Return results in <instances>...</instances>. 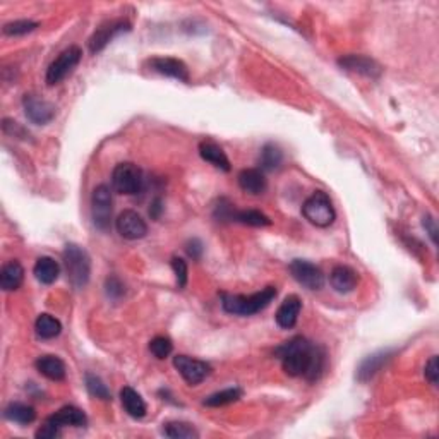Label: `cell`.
I'll return each instance as SVG.
<instances>
[{
	"mask_svg": "<svg viewBox=\"0 0 439 439\" xmlns=\"http://www.w3.org/2000/svg\"><path fill=\"white\" fill-rule=\"evenodd\" d=\"M276 356L282 360L283 371L292 378H305L316 381L324 371L326 353L316 343L304 337H295L276 349Z\"/></svg>",
	"mask_w": 439,
	"mask_h": 439,
	"instance_id": "obj_1",
	"label": "cell"
},
{
	"mask_svg": "<svg viewBox=\"0 0 439 439\" xmlns=\"http://www.w3.org/2000/svg\"><path fill=\"white\" fill-rule=\"evenodd\" d=\"M278 290L276 287H266L261 292L253 295H234L221 294V308L225 312L234 316H254L266 309L276 298Z\"/></svg>",
	"mask_w": 439,
	"mask_h": 439,
	"instance_id": "obj_2",
	"label": "cell"
},
{
	"mask_svg": "<svg viewBox=\"0 0 439 439\" xmlns=\"http://www.w3.org/2000/svg\"><path fill=\"white\" fill-rule=\"evenodd\" d=\"M64 268L69 283L74 289H84L90 282L91 260L86 249L77 244H67L64 249Z\"/></svg>",
	"mask_w": 439,
	"mask_h": 439,
	"instance_id": "obj_3",
	"label": "cell"
},
{
	"mask_svg": "<svg viewBox=\"0 0 439 439\" xmlns=\"http://www.w3.org/2000/svg\"><path fill=\"white\" fill-rule=\"evenodd\" d=\"M302 215L309 223L321 228L330 227L337 218L333 202H331L330 195L323 193V191H316L314 194L305 199V202L302 205Z\"/></svg>",
	"mask_w": 439,
	"mask_h": 439,
	"instance_id": "obj_4",
	"label": "cell"
},
{
	"mask_svg": "<svg viewBox=\"0 0 439 439\" xmlns=\"http://www.w3.org/2000/svg\"><path fill=\"white\" fill-rule=\"evenodd\" d=\"M143 184H145V179H143V172L138 165L124 161V163H119L113 168L112 186L117 193L125 195L138 194L141 193Z\"/></svg>",
	"mask_w": 439,
	"mask_h": 439,
	"instance_id": "obj_5",
	"label": "cell"
},
{
	"mask_svg": "<svg viewBox=\"0 0 439 439\" xmlns=\"http://www.w3.org/2000/svg\"><path fill=\"white\" fill-rule=\"evenodd\" d=\"M112 191L105 184H99L98 187H95L93 194H91V220H93L95 227L98 230H109L110 221H112Z\"/></svg>",
	"mask_w": 439,
	"mask_h": 439,
	"instance_id": "obj_6",
	"label": "cell"
},
{
	"mask_svg": "<svg viewBox=\"0 0 439 439\" xmlns=\"http://www.w3.org/2000/svg\"><path fill=\"white\" fill-rule=\"evenodd\" d=\"M81 58H83V50H81L79 47L72 45L69 47V49H65L54 62H51L49 69H47V84H49V86H55V84H58L61 81H64L65 77L79 65Z\"/></svg>",
	"mask_w": 439,
	"mask_h": 439,
	"instance_id": "obj_7",
	"label": "cell"
},
{
	"mask_svg": "<svg viewBox=\"0 0 439 439\" xmlns=\"http://www.w3.org/2000/svg\"><path fill=\"white\" fill-rule=\"evenodd\" d=\"M290 273L294 280L308 290H321L324 285V273L319 266L309 263L305 260H294L290 263Z\"/></svg>",
	"mask_w": 439,
	"mask_h": 439,
	"instance_id": "obj_8",
	"label": "cell"
},
{
	"mask_svg": "<svg viewBox=\"0 0 439 439\" xmlns=\"http://www.w3.org/2000/svg\"><path fill=\"white\" fill-rule=\"evenodd\" d=\"M173 366H175L179 374L182 376L187 385L195 386L205 381L211 372V366L205 360L193 359L187 356H175L173 357Z\"/></svg>",
	"mask_w": 439,
	"mask_h": 439,
	"instance_id": "obj_9",
	"label": "cell"
},
{
	"mask_svg": "<svg viewBox=\"0 0 439 439\" xmlns=\"http://www.w3.org/2000/svg\"><path fill=\"white\" fill-rule=\"evenodd\" d=\"M115 227L120 237L127 239V241H138V239L146 237L147 234L146 221L134 209H124L119 218L115 220Z\"/></svg>",
	"mask_w": 439,
	"mask_h": 439,
	"instance_id": "obj_10",
	"label": "cell"
},
{
	"mask_svg": "<svg viewBox=\"0 0 439 439\" xmlns=\"http://www.w3.org/2000/svg\"><path fill=\"white\" fill-rule=\"evenodd\" d=\"M125 31H131V24L124 19L109 21V23L102 24L90 38V43H88L90 45V51L91 54H99L115 36H119L120 33Z\"/></svg>",
	"mask_w": 439,
	"mask_h": 439,
	"instance_id": "obj_11",
	"label": "cell"
},
{
	"mask_svg": "<svg viewBox=\"0 0 439 439\" xmlns=\"http://www.w3.org/2000/svg\"><path fill=\"white\" fill-rule=\"evenodd\" d=\"M24 113L33 124L47 125L55 117V106L47 99L36 97V95H26L23 99Z\"/></svg>",
	"mask_w": 439,
	"mask_h": 439,
	"instance_id": "obj_12",
	"label": "cell"
},
{
	"mask_svg": "<svg viewBox=\"0 0 439 439\" xmlns=\"http://www.w3.org/2000/svg\"><path fill=\"white\" fill-rule=\"evenodd\" d=\"M338 65L345 71L360 74V76L371 77V79L381 76V65L366 55H345V57L338 58Z\"/></svg>",
	"mask_w": 439,
	"mask_h": 439,
	"instance_id": "obj_13",
	"label": "cell"
},
{
	"mask_svg": "<svg viewBox=\"0 0 439 439\" xmlns=\"http://www.w3.org/2000/svg\"><path fill=\"white\" fill-rule=\"evenodd\" d=\"M151 69L154 72L161 74V76L173 77V79H179L182 83H189L191 76H189V69L184 64L182 61L173 57H154L150 61Z\"/></svg>",
	"mask_w": 439,
	"mask_h": 439,
	"instance_id": "obj_14",
	"label": "cell"
},
{
	"mask_svg": "<svg viewBox=\"0 0 439 439\" xmlns=\"http://www.w3.org/2000/svg\"><path fill=\"white\" fill-rule=\"evenodd\" d=\"M330 283L338 294H350L357 289V283H359V273L350 266L340 264V266H335L330 273Z\"/></svg>",
	"mask_w": 439,
	"mask_h": 439,
	"instance_id": "obj_15",
	"label": "cell"
},
{
	"mask_svg": "<svg viewBox=\"0 0 439 439\" xmlns=\"http://www.w3.org/2000/svg\"><path fill=\"white\" fill-rule=\"evenodd\" d=\"M301 309H302V302L297 295H289L285 297V301L280 304L278 311H276L275 319L276 324L283 330H290L297 324L298 314H301Z\"/></svg>",
	"mask_w": 439,
	"mask_h": 439,
	"instance_id": "obj_16",
	"label": "cell"
},
{
	"mask_svg": "<svg viewBox=\"0 0 439 439\" xmlns=\"http://www.w3.org/2000/svg\"><path fill=\"white\" fill-rule=\"evenodd\" d=\"M237 180L241 189L250 195H261L268 187L266 177L261 168H246L239 173Z\"/></svg>",
	"mask_w": 439,
	"mask_h": 439,
	"instance_id": "obj_17",
	"label": "cell"
},
{
	"mask_svg": "<svg viewBox=\"0 0 439 439\" xmlns=\"http://www.w3.org/2000/svg\"><path fill=\"white\" fill-rule=\"evenodd\" d=\"M391 359V352L390 350H385V352H378V353H372V356L366 357V359L360 362L359 369H357V379L362 383L369 381V379L374 378L381 367L385 366L386 362Z\"/></svg>",
	"mask_w": 439,
	"mask_h": 439,
	"instance_id": "obj_18",
	"label": "cell"
},
{
	"mask_svg": "<svg viewBox=\"0 0 439 439\" xmlns=\"http://www.w3.org/2000/svg\"><path fill=\"white\" fill-rule=\"evenodd\" d=\"M24 280V268L17 261H10V263L3 264L0 269V287L6 292H13L23 285Z\"/></svg>",
	"mask_w": 439,
	"mask_h": 439,
	"instance_id": "obj_19",
	"label": "cell"
},
{
	"mask_svg": "<svg viewBox=\"0 0 439 439\" xmlns=\"http://www.w3.org/2000/svg\"><path fill=\"white\" fill-rule=\"evenodd\" d=\"M120 401H122V407L125 408V412L131 417H134V419H143V417L146 415V401L143 400L141 394H139L134 388H131V386H124V388L120 390Z\"/></svg>",
	"mask_w": 439,
	"mask_h": 439,
	"instance_id": "obj_20",
	"label": "cell"
},
{
	"mask_svg": "<svg viewBox=\"0 0 439 439\" xmlns=\"http://www.w3.org/2000/svg\"><path fill=\"white\" fill-rule=\"evenodd\" d=\"M199 154H201L202 160L211 163L213 167L218 168V170L230 172V160H228V157L225 154V151L221 150L218 145H215V143H201V145H199Z\"/></svg>",
	"mask_w": 439,
	"mask_h": 439,
	"instance_id": "obj_21",
	"label": "cell"
},
{
	"mask_svg": "<svg viewBox=\"0 0 439 439\" xmlns=\"http://www.w3.org/2000/svg\"><path fill=\"white\" fill-rule=\"evenodd\" d=\"M50 419L54 420L57 426H61L62 429H64V427H67V426L84 427L88 422L86 414H84L81 408L74 407V405H65V407H62L61 410L55 412L54 415H50Z\"/></svg>",
	"mask_w": 439,
	"mask_h": 439,
	"instance_id": "obj_22",
	"label": "cell"
},
{
	"mask_svg": "<svg viewBox=\"0 0 439 439\" xmlns=\"http://www.w3.org/2000/svg\"><path fill=\"white\" fill-rule=\"evenodd\" d=\"M33 275L43 285H51L58 278V275H61V266H58V263L54 257L42 256L36 260L35 268H33Z\"/></svg>",
	"mask_w": 439,
	"mask_h": 439,
	"instance_id": "obj_23",
	"label": "cell"
},
{
	"mask_svg": "<svg viewBox=\"0 0 439 439\" xmlns=\"http://www.w3.org/2000/svg\"><path fill=\"white\" fill-rule=\"evenodd\" d=\"M36 369L50 381H62L65 378L64 360L55 356H43L36 360Z\"/></svg>",
	"mask_w": 439,
	"mask_h": 439,
	"instance_id": "obj_24",
	"label": "cell"
},
{
	"mask_svg": "<svg viewBox=\"0 0 439 439\" xmlns=\"http://www.w3.org/2000/svg\"><path fill=\"white\" fill-rule=\"evenodd\" d=\"M3 415H6L7 420L10 422H16V424H23V426H28L31 424L33 420L36 419V410L31 407V405H26V404H9L3 410Z\"/></svg>",
	"mask_w": 439,
	"mask_h": 439,
	"instance_id": "obj_25",
	"label": "cell"
},
{
	"mask_svg": "<svg viewBox=\"0 0 439 439\" xmlns=\"http://www.w3.org/2000/svg\"><path fill=\"white\" fill-rule=\"evenodd\" d=\"M35 331L42 340H51V338H57L61 335L62 324L57 317L51 314H40L36 317Z\"/></svg>",
	"mask_w": 439,
	"mask_h": 439,
	"instance_id": "obj_26",
	"label": "cell"
},
{
	"mask_svg": "<svg viewBox=\"0 0 439 439\" xmlns=\"http://www.w3.org/2000/svg\"><path fill=\"white\" fill-rule=\"evenodd\" d=\"M163 434L172 439H193L199 436L193 424L182 422V420H172V422L163 424Z\"/></svg>",
	"mask_w": 439,
	"mask_h": 439,
	"instance_id": "obj_27",
	"label": "cell"
},
{
	"mask_svg": "<svg viewBox=\"0 0 439 439\" xmlns=\"http://www.w3.org/2000/svg\"><path fill=\"white\" fill-rule=\"evenodd\" d=\"M283 161V153L278 146L273 145V143H268V145L263 146L261 150V157H260V165L261 170H276L280 168Z\"/></svg>",
	"mask_w": 439,
	"mask_h": 439,
	"instance_id": "obj_28",
	"label": "cell"
},
{
	"mask_svg": "<svg viewBox=\"0 0 439 439\" xmlns=\"http://www.w3.org/2000/svg\"><path fill=\"white\" fill-rule=\"evenodd\" d=\"M242 398V390L241 388H227V390H221L216 391V393L209 394L202 404L206 407H223V405H230L235 404Z\"/></svg>",
	"mask_w": 439,
	"mask_h": 439,
	"instance_id": "obj_29",
	"label": "cell"
},
{
	"mask_svg": "<svg viewBox=\"0 0 439 439\" xmlns=\"http://www.w3.org/2000/svg\"><path fill=\"white\" fill-rule=\"evenodd\" d=\"M234 221H239V223L242 225H249V227H268V225H271V220H269L264 213L257 211V209L235 211Z\"/></svg>",
	"mask_w": 439,
	"mask_h": 439,
	"instance_id": "obj_30",
	"label": "cell"
},
{
	"mask_svg": "<svg viewBox=\"0 0 439 439\" xmlns=\"http://www.w3.org/2000/svg\"><path fill=\"white\" fill-rule=\"evenodd\" d=\"M84 381H86V388L88 391H90L91 397L99 398V400H103V401L112 400V393H110L109 386H106L105 383L102 381V378H98L97 374L88 372V374L84 376Z\"/></svg>",
	"mask_w": 439,
	"mask_h": 439,
	"instance_id": "obj_31",
	"label": "cell"
},
{
	"mask_svg": "<svg viewBox=\"0 0 439 439\" xmlns=\"http://www.w3.org/2000/svg\"><path fill=\"white\" fill-rule=\"evenodd\" d=\"M40 23L31 19H19V21H13V23H7L3 26V35L7 36H23L28 35V33L35 31L38 28Z\"/></svg>",
	"mask_w": 439,
	"mask_h": 439,
	"instance_id": "obj_32",
	"label": "cell"
},
{
	"mask_svg": "<svg viewBox=\"0 0 439 439\" xmlns=\"http://www.w3.org/2000/svg\"><path fill=\"white\" fill-rule=\"evenodd\" d=\"M150 350L157 359L163 360L173 352V343L168 337H154L150 342Z\"/></svg>",
	"mask_w": 439,
	"mask_h": 439,
	"instance_id": "obj_33",
	"label": "cell"
},
{
	"mask_svg": "<svg viewBox=\"0 0 439 439\" xmlns=\"http://www.w3.org/2000/svg\"><path fill=\"white\" fill-rule=\"evenodd\" d=\"M170 264H172L173 273H175L177 285H179V289H184V287L187 285V275H189L187 263L182 260V257H172Z\"/></svg>",
	"mask_w": 439,
	"mask_h": 439,
	"instance_id": "obj_34",
	"label": "cell"
},
{
	"mask_svg": "<svg viewBox=\"0 0 439 439\" xmlns=\"http://www.w3.org/2000/svg\"><path fill=\"white\" fill-rule=\"evenodd\" d=\"M61 431H62V427L57 426V424H55L54 420H51L49 417V419L43 422V426L40 427L38 431H36V438L38 439H54V438L61 436Z\"/></svg>",
	"mask_w": 439,
	"mask_h": 439,
	"instance_id": "obj_35",
	"label": "cell"
},
{
	"mask_svg": "<svg viewBox=\"0 0 439 439\" xmlns=\"http://www.w3.org/2000/svg\"><path fill=\"white\" fill-rule=\"evenodd\" d=\"M424 374H426V379L431 383V385L436 386L439 381V362H438V356H433L429 360L426 362V367H424Z\"/></svg>",
	"mask_w": 439,
	"mask_h": 439,
	"instance_id": "obj_36",
	"label": "cell"
},
{
	"mask_svg": "<svg viewBox=\"0 0 439 439\" xmlns=\"http://www.w3.org/2000/svg\"><path fill=\"white\" fill-rule=\"evenodd\" d=\"M422 225L424 228H426V232L429 234L431 241H433V244H438V225H436V220L433 218V216H424L422 220Z\"/></svg>",
	"mask_w": 439,
	"mask_h": 439,
	"instance_id": "obj_37",
	"label": "cell"
},
{
	"mask_svg": "<svg viewBox=\"0 0 439 439\" xmlns=\"http://www.w3.org/2000/svg\"><path fill=\"white\" fill-rule=\"evenodd\" d=\"M106 292H109L110 297H120V295L124 294L122 283H120L115 276H112V278L106 280Z\"/></svg>",
	"mask_w": 439,
	"mask_h": 439,
	"instance_id": "obj_38",
	"label": "cell"
},
{
	"mask_svg": "<svg viewBox=\"0 0 439 439\" xmlns=\"http://www.w3.org/2000/svg\"><path fill=\"white\" fill-rule=\"evenodd\" d=\"M186 250L193 260H199L202 254V244L198 241V239H193V241H189V244H187Z\"/></svg>",
	"mask_w": 439,
	"mask_h": 439,
	"instance_id": "obj_39",
	"label": "cell"
}]
</instances>
